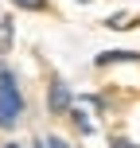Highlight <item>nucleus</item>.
Returning a JSON list of instances; mask_svg holds the SVG:
<instances>
[{"label": "nucleus", "mask_w": 140, "mask_h": 148, "mask_svg": "<svg viewBox=\"0 0 140 148\" xmlns=\"http://www.w3.org/2000/svg\"><path fill=\"white\" fill-rule=\"evenodd\" d=\"M23 113V97H20V86H16L12 74H0V129H12Z\"/></svg>", "instance_id": "1"}, {"label": "nucleus", "mask_w": 140, "mask_h": 148, "mask_svg": "<svg viewBox=\"0 0 140 148\" xmlns=\"http://www.w3.org/2000/svg\"><path fill=\"white\" fill-rule=\"evenodd\" d=\"M47 105H51V113H70V90H66V82H59V78L51 82Z\"/></svg>", "instance_id": "2"}, {"label": "nucleus", "mask_w": 140, "mask_h": 148, "mask_svg": "<svg viewBox=\"0 0 140 148\" xmlns=\"http://www.w3.org/2000/svg\"><path fill=\"white\" fill-rule=\"evenodd\" d=\"M140 59V51H105V55H97V66H109V62H136Z\"/></svg>", "instance_id": "3"}, {"label": "nucleus", "mask_w": 140, "mask_h": 148, "mask_svg": "<svg viewBox=\"0 0 140 148\" xmlns=\"http://www.w3.org/2000/svg\"><path fill=\"white\" fill-rule=\"evenodd\" d=\"M70 117H74V125H78L82 133H94V121H89V117H86L82 109H74V105H70Z\"/></svg>", "instance_id": "4"}, {"label": "nucleus", "mask_w": 140, "mask_h": 148, "mask_svg": "<svg viewBox=\"0 0 140 148\" xmlns=\"http://www.w3.org/2000/svg\"><path fill=\"white\" fill-rule=\"evenodd\" d=\"M16 8H27V12H43L47 8V0H12Z\"/></svg>", "instance_id": "5"}, {"label": "nucleus", "mask_w": 140, "mask_h": 148, "mask_svg": "<svg viewBox=\"0 0 140 148\" xmlns=\"http://www.w3.org/2000/svg\"><path fill=\"white\" fill-rule=\"evenodd\" d=\"M47 148H70V144L62 140V136H51V140H47Z\"/></svg>", "instance_id": "6"}, {"label": "nucleus", "mask_w": 140, "mask_h": 148, "mask_svg": "<svg viewBox=\"0 0 140 148\" xmlns=\"http://www.w3.org/2000/svg\"><path fill=\"white\" fill-rule=\"evenodd\" d=\"M113 148H140V144H128V140H113Z\"/></svg>", "instance_id": "7"}, {"label": "nucleus", "mask_w": 140, "mask_h": 148, "mask_svg": "<svg viewBox=\"0 0 140 148\" xmlns=\"http://www.w3.org/2000/svg\"><path fill=\"white\" fill-rule=\"evenodd\" d=\"M4 148H20V144H4Z\"/></svg>", "instance_id": "8"}, {"label": "nucleus", "mask_w": 140, "mask_h": 148, "mask_svg": "<svg viewBox=\"0 0 140 148\" xmlns=\"http://www.w3.org/2000/svg\"><path fill=\"white\" fill-rule=\"evenodd\" d=\"M82 4H89V0H82Z\"/></svg>", "instance_id": "9"}]
</instances>
